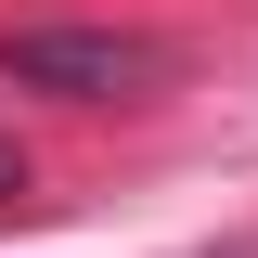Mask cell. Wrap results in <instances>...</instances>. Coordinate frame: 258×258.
Wrapping results in <instances>:
<instances>
[{"label":"cell","mask_w":258,"mask_h":258,"mask_svg":"<svg viewBox=\"0 0 258 258\" xmlns=\"http://www.w3.org/2000/svg\"><path fill=\"white\" fill-rule=\"evenodd\" d=\"M0 78L64 91V103H129L168 78V39H142V26H0Z\"/></svg>","instance_id":"6da1fadb"},{"label":"cell","mask_w":258,"mask_h":258,"mask_svg":"<svg viewBox=\"0 0 258 258\" xmlns=\"http://www.w3.org/2000/svg\"><path fill=\"white\" fill-rule=\"evenodd\" d=\"M13 194H26V168H13V155H0V207H13Z\"/></svg>","instance_id":"7a4b0ae2"}]
</instances>
